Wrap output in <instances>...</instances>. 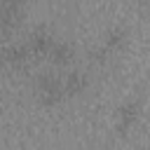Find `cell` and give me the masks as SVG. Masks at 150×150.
I'll use <instances>...</instances> for the list:
<instances>
[{
  "label": "cell",
  "mask_w": 150,
  "mask_h": 150,
  "mask_svg": "<svg viewBox=\"0 0 150 150\" xmlns=\"http://www.w3.org/2000/svg\"><path fill=\"white\" fill-rule=\"evenodd\" d=\"M127 45H129V28L122 26V23H115V26H110V28L101 35L98 47L91 49V59L98 61V63H103L105 59H110V56L124 52Z\"/></svg>",
  "instance_id": "cell-1"
},
{
  "label": "cell",
  "mask_w": 150,
  "mask_h": 150,
  "mask_svg": "<svg viewBox=\"0 0 150 150\" xmlns=\"http://www.w3.org/2000/svg\"><path fill=\"white\" fill-rule=\"evenodd\" d=\"M35 98L42 105H59L66 98V89H63V75L59 73H40L35 77Z\"/></svg>",
  "instance_id": "cell-2"
},
{
  "label": "cell",
  "mask_w": 150,
  "mask_h": 150,
  "mask_svg": "<svg viewBox=\"0 0 150 150\" xmlns=\"http://www.w3.org/2000/svg\"><path fill=\"white\" fill-rule=\"evenodd\" d=\"M141 112H143V94H131L127 96L117 110H115V131L120 136H127L131 134V129L138 124L141 120Z\"/></svg>",
  "instance_id": "cell-3"
},
{
  "label": "cell",
  "mask_w": 150,
  "mask_h": 150,
  "mask_svg": "<svg viewBox=\"0 0 150 150\" xmlns=\"http://www.w3.org/2000/svg\"><path fill=\"white\" fill-rule=\"evenodd\" d=\"M28 0H0V40H7L26 16Z\"/></svg>",
  "instance_id": "cell-4"
},
{
  "label": "cell",
  "mask_w": 150,
  "mask_h": 150,
  "mask_svg": "<svg viewBox=\"0 0 150 150\" xmlns=\"http://www.w3.org/2000/svg\"><path fill=\"white\" fill-rule=\"evenodd\" d=\"M54 40H56V38H54V33H52L49 28L40 26V28H33L23 42H26V47H28V52H30V56H33V59H42V56H47V54H49V49H52Z\"/></svg>",
  "instance_id": "cell-5"
},
{
  "label": "cell",
  "mask_w": 150,
  "mask_h": 150,
  "mask_svg": "<svg viewBox=\"0 0 150 150\" xmlns=\"http://www.w3.org/2000/svg\"><path fill=\"white\" fill-rule=\"evenodd\" d=\"M33 56H30V52H28V47H26V42L21 40H9V42H5L2 45V49H0V63H5V66H9V68H21V66H26L28 61H30Z\"/></svg>",
  "instance_id": "cell-6"
},
{
  "label": "cell",
  "mask_w": 150,
  "mask_h": 150,
  "mask_svg": "<svg viewBox=\"0 0 150 150\" xmlns=\"http://www.w3.org/2000/svg\"><path fill=\"white\" fill-rule=\"evenodd\" d=\"M47 59H49L54 66H68V63L75 59V49H73V45H70L68 40H54Z\"/></svg>",
  "instance_id": "cell-7"
},
{
  "label": "cell",
  "mask_w": 150,
  "mask_h": 150,
  "mask_svg": "<svg viewBox=\"0 0 150 150\" xmlns=\"http://www.w3.org/2000/svg\"><path fill=\"white\" fill-rule=\"evenodd\" d=\"M87 87H89V77H87V73H82V70H70V73L63 75L66 98H70V96H80Z\"/></svg>",
  "instance_id": "cell-8"
},
{
  "label": "cell",
  "mask_w": 150,
  "mask_h": 150,
  "mask_svg": "<svg viewBox=\"0 0 150 150\" xmlns=\"http://www.w3.org/2000/svg\"><path fill=\"white\" fill-rule=\"evenodd\" d=\"M138 2H150V0H138Z\"/></svg>",
  "instance_id": "cell-9"
}]
</instances>
